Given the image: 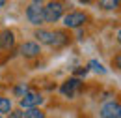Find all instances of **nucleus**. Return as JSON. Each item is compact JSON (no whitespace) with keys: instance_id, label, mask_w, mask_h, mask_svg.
I'll use <instances>...</instances> for the list:
<instances>
[{"instance_id":"0eeeda50","label":"nucleus","mask_w":121,"mask_h":118,"mask_svg":"<svg viewBox=\"0 0 121 118\" xmlns=\"http://www.w3.org/2000/svg\"><path fill=\"white\" fill-rule=\"evenodd\" d=\"M19 51H21V54L26 56V58H35V56H39L41 47H39V43H35V41H24V43L21 45Z\"/></svg>"},{"instance_id":"9b49d317","label":"nucleus","mask_w":121,"mask_h":118,"mask_svg":"<svg viewBox=\"0 0 121 118\" xmlns=\"http://www.w3.org/2000/svg\"><path fill=\"white\" fill-rule=\"evenodd\" d=\"M22 118H45V113L41 109H26L22 113Z\"/></svg>"},{"instance_id":"f8f14e48","label":"nucleus","mask_w":121,"mask_h":118,"mask_svg":"<svg viewBox=\"0 0 121 118\" xmlns=\"http://www.w3.org/2000/svg\"><path fill=\"white\" fill-rule=\"evenodd\" d=\"M9 111H11V99L0 98V116H2V114H8Z\"/></svg>"},{"instance_id":"9d476101","label":"nucleus","mask_w":121,"mask_h":118,"mask_svg":"<svg viewBox=\"0 0 121 118\" xmlns=\"http://www.w3.org/2000/svg\"><path fill=\"white\" fill-rule=\"evenodd\" d=\"M35 38H37L41 43L50 45V39H52V32H48V30H37V32H35Z\"/></svg>"},{"instance_id":"423d86ee","label":"nucleus","mask_w":121,"mask_h":118,"mask_svg":"<svg viewBox=\"0 0 121 118\" xmlns=\"http://www.w3.org/2000/svg\"><path fill=\"white\" fill-rule=\"evenodd\" d=\"M80 88H82V83H80V79H76V77H73V79H69V81H65L63 84H61V94L63 96H67V98H75L76 94L80 92Z\"/></svg>"},{"instance_id":"dca6fc26","label":"nucleus","mask_w":121,"mask_h":118,"mask_svg":"<svg viewBox=\"0 0 121 118\" xmlns=\"http://www.w3.org/2000/svg\"><path fill=\"white\" fill-rule=\"evenodd\" d=\"M9 118H22V111H9Z\"/></svg>"},{"instance_id":"f257e3e1","label":"nucleus","mask_w":121,"mask_h":118,"mask_svg":"<svg viewBox=\"0 0 121 118\" xmlns=\"http://www.w3.org/2000/svg\"><path fill=\"white\" fill-rule=\"evenodd\" d=\"M63 4L61 2H48L47 6H43V21L45 23H56L63 15Z\"/></svg>"},{"instance_id":"f3484780","label":"nucleus","mask_w":121,"mask_h":118,"mask_svg":"<svg viewBox=\"0 0 121 118\" xmlns=\"http://www.w3.org/2000/svg\"><path fill=\"white\" fill-rule=\"evenodd\" d=\"M2 6H6V2H4V0H0V8H2Z\"/></svg>"},{"instance_id":"4468645a","label":"nucleus","mask_w":121,"mask_h":118,"mask_svg":"<svg viewBox=\"0 0 121 118\" xmlns=\"http://www.w3.org/2000/svg\"><path fill=\"white\" fill-rule=\"evenodd\" d=\"M90 68H93V69L99 71V73H106V69L103 68V64H99L97 60H91V62H90Z\"/></svg>"},{"instance_id":"a211bd4d","label":"nucleus","mask_w":121,"mask_h":118,"mask_svg":"<svg viewBox=\"0 0 121 118\" xmlns=\"http://www.w3.org/2000/svg\"><path fill=\"white\" fill-rule=\"evenodd\" d=\"M0 118H2V116H0Z\"/></svg>"},{"instance_id":"39448f33","label":"nucleus","mask_w":121,"mask_h":118,"mask_svg":"<svg viewBox=\"0 0 121 118\" xmlns=\"http://www.w3.org/2000/svg\"><path fill=\"white\" fill-rule=\"evenodd\" d=\"M41 103H43V98L39 92H26L21 98V107H24V109H37V105Z\"/></svg>"},{"instance_id":"1a4fd4ad","label":"nucleus","mask_w":121,"mask_h":118,"mask_svg":"<svg viewBox=\"0 0 121 118\" xmlns=\"http://www.w3.org/2000/svg\"><path fill=\"white\" fill-rule=\"evenodd\" d=\"M69 43V36L61 30L52 32V39H50V47H63V45Z\"/></svg>"},{"instance_id":"2eb2a0df","label":"nucleus","mask_w":121,"mask_h":118,"mask_svg":"<svg viewBox=\"0 0 121 118\" xmlns=\"http://www.w3.org/2000/svg\"><path fill=\"white\" fill-rule=\"evenodd\" d=\"M86 73H88V68H80V69H75V75H76V77H84Z\"/></svg>"},{"instance_id":"ddd939ff","label":"nucleus","mask_w":121,"mask_h":118,"mask_svg":"<svg viewBox=\"0 0 121 118\" xmlns=\"http://www.w3.org/2000/svg\"><path fill=\"white\" fill-rule=\"evenodd\" d=\"M99 6L104 8V10H116V8L119 6V2H117V0H101Z\"/></svg>"},{"instance_id":"6e6552de","label":"nucleus","mask_w":121,"mask_h":118,"mask_svg":"<svg viewBox=\"0 0 121 118\" xmlns=\"http://www.w3.org/2000/svg\"><path fill=\"white\" fill-rule=\"evenodd\" d=\"M13 43H15V34L11 30L0 32V49H11Z\"/></svg>"},{"instance_id":"7ed1b4c3","label":"nucleus","mask_w":121,"mask_h":118,"mask_svg":"<svg viewBox=\"0 0 121 118\" xmlns=\"http://www.w3.org/2000/svg\"><path fill=\"white\" fill-rule=\"evenodd\" d=\"M86 21H88V15L84 11H69L67 15H63V25L67 28H80Z\"/></svg>"},{"instance_id":"f03ea898","label":"nucleus","mask_w":121,"mask_h":118,"mask_svg":"<svg viewBox=\"0 0 121 118\" xmlns=\"http://www.w3.org/2000/svg\"><path fill=\"white\" fill-rule=\"evenodd\" d=\"M26 17H28V21H30L34 26L43 25L45 23L43 21V4L41 2H32L30 6L26 8Z\"/></svg>"},{"instance_id":"20e7f679","label":"nucleus","mask_w":121,"mask_h":118,"mask_svg":"<svg viewBox=\"0 0 121 118\" xmlns=\"http://www.w3.org/2000/svg\"><path fill=\"white\" fill-rule=\"evenodd\" d=\"M121 114V105L119 101H108L101 107L99 111V116L101 118H119Z\"/></svg>"}]
</instances>
